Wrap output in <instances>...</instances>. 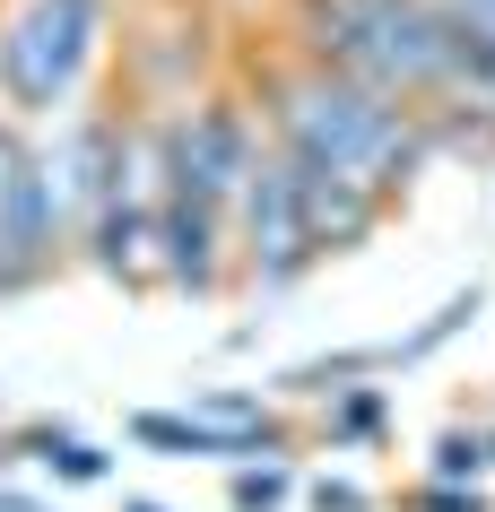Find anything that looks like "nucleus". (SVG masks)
<instances>
[{
    "label": "nucleus",
    "mask_w": 495,
    "mask_h": 512,
    "mask_svg": "<svg viewBox=\"0 0 495 512\" xmlns=\"http://www.w3.org/2000/svg\"><path fill=\"white\" fill-rule=\"evenodd\" d=\"M322 270V252H313V191H304L296 157L261 139V165H252V183L235 191V287L252 296H287L296 278Z\"/></svg>",
    "instance_id": "20e7f679"
},
{
    "label": "nucleus",
    "mask_w": 495,
    "mask_h": 512,
    "mask_svg": "<svg viewBox=\"0 0 495 512\" xmlns=\"http://www.w3.org/2000/svg\"><path fill=\"white\" fill-rule=\"evenodd\" d=\"M487 452H495V426H487Z\"/></svg>",
    "instance_id": "6ab92c4d"
},
{
    "label": "nucleus",
    "mask_w": 495,
    "mask_h": 512,
    "mask_svg": "<svg viewBox=\"0 0 495 512\" xmlns=\"http://www.w3.org/2000/svg\"><path fill=\"white\" fill-rule=\"evenodd\" d=\"M9 469H18V434H0V478H9Z\"/></svg>",
    "instance_id": "f3484780"
},
{
    "label": "nucleus",
    "mask_w": 495,
    "mask_h": 512,
    "mask_svg": "<svg viewBox=\"0 0 495 512\" xmlns=\"http://www.w3.org/2000/svg\"><path fill=\"white\" fill-rule=\"evenodd\" d=\"M261 113H252L244 87H209L200 105H183L165 122V191H192V200H218L235 209V191L252 183L261 165Z\"/></svg>",
    "instance_id": "39448f33"
},
{
    "label": "nucleus",
    "mask_w": 495,
    "mask_h": 512,
    "mask_svg": "<svg viewBox=\"0 0 495 512\" xmlns=\"http://www.w3.org/2000/svg\"><path fill=\"white\" fill-rule=\"evenodd\" d=\"M122 0H0V113L53 131L87 105V79L105 70Z\"/></svg>",
    "instance_id": "7ed1b4c3"
},
{
    "label": "nucleus",
    "mask_w": 495,
    "mask_h": 512,
    "mask_svg": "<svg viewBox=\"0 0 495 512\" xmlns=\"http://www.w3.org/2000/svg\"><path fill=\"white\" fill-rule=\"evenodd\" d=\"M27 157H35V131L0 113V209H9V191H18V174H27Z\"/></svg>",
    "instance_id": "2eb2a0df"
},
{
    "label": "nucleus",
    "mask_w": 495,
    "mask_h": 512,
    "mask_svg": "<svg viewBox=\"0 0 495 512\" xmlns=\"http://www.w3.org/2000/svg\"><path fill=\"white\" fill-rule=\"evenodd\" d=\"M122 512H165V504H157V495H122Z\"/></svg>",
    "instance_id": "a211bd4d"
},
{
    "label": "nucleus",
    "mask_w": 495,
    "mask_h": 512,
    "mask_svg": "<svg viewBox=\"0 0 495 512\" xmlns=\"http://www.w3.org/2000/svg\"><path fill=\"white\" fill-rule=\"evenodd\" d=\"M209 18L200 0H165L139 27H122V105L148 122H174L183 105L209 96Z\"/></svg>",
    "instance_id": "423d86ee"
},
{
    "label": "nucleus",
    "mask_w": 495,
    "mask_h": 512,
    "mask_svg": "<svg viewBox=\"0 0 495 512\" xmlns=\"http://www.w3.org/2000/svg\"><path fill=\"white\" fill-rule=\"evenodd\" d=\"M157 287L174 296H226L235 287V209L192 200V191H165L157 209Z\"/></svg>",
    "instance_id": "0eeeda50"
},
{
    "label": "nucleus",
    "mask_w": 495,
    "mask_h": 512,
    "mask_svg": "<svg viewBox=\"0 0 495 512\" xmlns=\"http://www.w3.org/2000/svg\"><path fill=\"white\" fill-rule=\"evenodd\" d=\"M495 469V452H487V426H452L435 443V486H478Z\"/></svg>",
    "instance_id": "9b49d317"
},
{
    "label": "nucleus",
    "mask_w": 495,
    "mask_h": 512,
    "mask_svg": "<svg viewBox=\"0 0 495 512\" xmlns=\"http://www.w3.org/2000/svg\"><path fill=\"white\" fill-rule=\"evenodd\" d=\"M313 434H322L330 452H365V443H383V434H391V391H383V382H339V391H322Z\"/></svg>",
    "instance_id": "6e6552de"
},
{
    "label": "nucleus",
    "mask_w": 495,
    "mask_h": 512,
    "mask_svg": "<svg viewBox=\"0 0 495 512\" xmlns=\"http://www.w3.org/2000/svg\"><path fill=\"white\" fill-rule=\"evenodd\" d=\"M400 512H487V495H478V486H409V495H400Z\"/></svg>",
    "instance_id": "4468645a"
},
{
    "label": "nucleus",
    "mask_w": 495,
    "mask_h": 512,
    "mask_svg": "<svg viewBox=\"0 0 495 512\" xmlns=\"http://www.w3.org/2000/svg\"><path fill=\"white\" fill-rule=\"evenodd\" d=\"M478 304H487V296H478V287H461V296L443 304L435 322H417L409 339H391V365H417V356H435V348H443V339H452L461 322H478Z\"/></svg>",
    "instance_id": "f8f14e48"
},
{
    "label": "nucleus",
    "mask_w": 495,
    "mask_h": 512,
    "mask_svg": "<svg viewBox=\"0 0 495 512\" xmlns=\"http://www.w3.org/2000/svg\"><path fill=\"white\" fill-rule=\"evenodd\" d=\"M304 504H313V512H374V486H357V478H313V486H304Z\"/></svg>",
    "instance_id": "dca6fc26"
},
{
    "label": "nucleus",
    "mask_w": 495,
    "mask_h": 512,
    "mask_svg": "<svg viewBox=\"0 0 495 512\" xmlns=\"http://www.w3.org/2000/svg\"><path fill=\"white\" fill-rule=\"evenodd\" d=\"M252 113L270 148L296 157L304 183H339V191H365L400 209L417 191V174L435 165V139H426V113L409 105H383L374 87L339 79L330 61L296 53V44H270L261 70H252Z\"/></svg>",
    "instance_id": "f257e3e1"
},
{
    "label": "nucleus",
    "mask_w": 495,
    "mask_h": 512,
    "mask_svg": "<svg viewBox=\"0 0 495 512\" xmlns=\"http://www.w3.org/2000/svg\"><path fill=\"white\" fill-rule=\"evenodd\" d=\"M287 44L409 113H435L461 70L435 0H287Z\"/></svg>",
    "instance_id": "f03ea898"
},
{
    "label": "nucleus",
    "mask_w": 495,
    "mask_h": 512,
    "mask_svg": "<svg viewBox=\"0 0 495 512\" xmlns=\"http://www.w3.org/2000/svg\"><path fill=\"white\" fill-rule=\"evenodd\" d=\"M131 443L174 452V460H200V452H192V417H183V408H139V417H131Z\"/></svg>",
    "instance_id": "ddd939ff"
},
{
    "label": "nucleus",
    "mask_w": 495,
    "mask_h": 512,
    "mask_svg": "<svg viewBox=\"0 0 495 512\" xmlns=\"http://www.w3.org/2000/svg\"><path fill=\"white\" fill-rule=\"evenodd\" d=\"M226 504H235V512H278V504H296V460H244V469L226 478Z\"/></svg>",
    "instance_id": "9d476101"
},
{
    "label": "nucleus",
    "mask_w": 495,
    "mask_h": 512,
    "mask_svg": "<svg viewBox=\"0 0 495 512\" xmlns=\"http://www.w3.org/2000/svg\"><path fill=\"white\" fill-rule=\"evenodd\" d=\"M18 460H35V469H53L61 486H105V478H113V452L79 443V434L61 426V417H53V426H27V434H18Z\"/></svg>",
    "instance_id": "1a4fd4ad"
}]
</instances>
